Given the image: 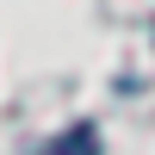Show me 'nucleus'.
<instances>
[{
	"instance_id": "1",
	"label": "nucleus",
	"mask_w": 155,
	"mask_h": 155,
	"mask_svg": "<svg viewBox=\"0 0 155 155\" xmlns=\"http://www.w3.org/2000/svg\"><path fill=\"white\" fill-rule=\"evenodd\" d=\"M50 155H99V130H93V124H74V130L62 137Z\"/></svg>"
}]
</instances>
